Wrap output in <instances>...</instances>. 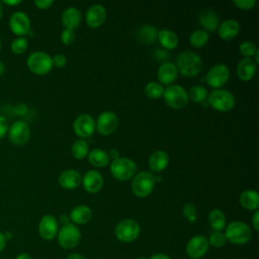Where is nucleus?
Instances as JSON below:
<instances>
[{
    "label": "nucleus",
    "instance_id": "1",
    "mask_svg": "<svg viewBox=\"0 0 259 259\" xmlns=\"http://www.w3.org/2000/svg\"><path fill=\"white\" fill-rule=\"evenodd\" d=\"M175 66L177 71L183 76L193 77L200 73L202 69V61L196 53L184 51L178 55Z\"/></svg>",
    "mask_w": 259,
    "mask_h": 259
},
{
    "label": "nucleus",
    "instance_id": "2",
    "mask_svg": "<svg viewBox=\"0 0 259 259\" xmlns=\"http://www.w3.org/2000/svg\"><path fill=\"white\" fill-rule=\"evenodd\" d=\"M225 236L227 241L234 245L247 244L252 238L251 228L244 222L234 221L225 228Z\"/></svg>",
    "mask_w": 259,
    "mask_h": 259
},
{
    "label": "nucleus",
    "instance_id": "3",
    "mask_svg": "<svg viewBox=\"0 0 259 259\" xmlns=\"http://www.w3.org/2000/svg\"><path fill=\"white\" fill-rule=\"evenodd\" d=\"M110 172L115 179L119 181H126L135 176L137 172V165L130 158L119 157L110 163Z\"/></svg>",
    "mask_w": 259,
    "mask_h": 259
},
{
    "label": "nucleus",
    "instance_id": "4",
    "mask_svg": "<svg viewBox=\"0 0 259 259\" xmlns=\"http://www.w3.org/2000/svg\"><path fill=\"white\" fill-rule=\"evenodd\" d=\"M141 233L139 223L133 219H124L120 221L114 230L115 237L118 241L123 243H131L136 241Z\"/></svg>",
    "mask_w": 259,
    "mask_h": 259
},
{
    "label": "nucleus",
    "instance_id": "5",
    "mask_svg": "<svg viewBox=\"0 0 259 259\" xmlns=\"http://www.w3.org/2000/svg\"><path fill=\"white\" fill-rule=\"evenodd\" d=\"M208 103L209 105L218 110V111H229L231 110L236 103L235 96L232 92L226 89H214L212 90L208 96Z\"/></svg>",
    "mask_w": 259,
    "mask_h": 259
},
{
    "label": "nucleus",
    "instance_id": "6",
    "mask_svg": "<svg viewBox=\"0 0 259 259\" xmlns=\"http://www.w3.org/2000/svg\"><path fill=\"white\" fill-rule=\"evenodd\" d=\"M155 178L151 172L142 171L136 174L132 182V190L138 197H146L152 193L155 187Z\"/></svg>",
    "mask_w": 259,
    "mask_h": 259
},
{
    "label": "nucleus",
    "instance_id": "7",
    "mask_svg": "<svg viewBox=\"0 0 259 259\" xmlns=\"http://www.w3.org/2000/svg\"><path fill=\"white\" fill-rule=\"evenodd\" d=\"M163 98L165 103L174 109L183 108L189 99L187 91L180 85H169L164 88Z\"/></svg>",
    "mask_w": 259,
    "mask_h": 259
},
{
    "label": "nucleus",
    "instance_id": "8",
    "mask_svg": "<svg viewBox=\"0 0 259 259\" xmlns=\"http://www.w3.org/2000/svg\"><path fill=\"white\" fill-rule=\"evenodd\" d=\"M26 65L33 74L46 75L53 68L52 57L45 52H33L28 56Z\"/></svg>",
    "mask_w": 259,
    "mask_h": 259
},
{
    "label": "nucleus",
    "instance_id": "9",
    "mask_svg": "<svg viewBox=\"0 0 259 259\" xmlns=\"http://www.w3.org/2000/svg\"><path fill=\"white\" fill-rule=\"evenodd\" d=\"M57 239L59 245L62 248L73 249L79 244L81 240V232L76 225L69 223L59 229Z\"/></svg>",
    "mask_w": 259,
    "mask_h": 259
},
{
    "label": "nucleus",
    "instance_id": "10",
    "mask_svg": "<svg viewBox=\"0 0 259 259\" xmlns=\"http://www.w3.org/2000/svg\"><path fill=\"white\" fill-rule=\"evenodd\" d=\"M118 126V117L117 115L110 110H105L101 112L97 120L95 121V130L103 136H108L113 134Z\"/></svg>",
    "mask_w": 259,
    "mask_h": 259
},
{
    "label": "nucleus",
    "instance_id": "11",
    "mask_svg": "<svg viewBox=\"0 0 259 259\" xmlns=\"http://www.w3.org/2000/svg\"><path fill=\"white\" fill-rule=\"evenodd\" d=\"M9 141L16 145L22 146L29 141L30 130L24 120H16L8 127Z\"/></svg>",
    "mask_w": 259,
    "mask_h": 259
},
{
    "label": "nucleus",
    "instance_id": "12",
    "mask_svg": "<svg viewBox=\"0 0 259 259\" xmlns=\"http://www.w3.org/2000/svg\"><path fill=\"white\" fill-rule=\"evenodd\" d=\"M230 78V70L225 64H217L212 66L206 73L205 79L207 84L215 89L224 86Z\"/></svg>",
    "mask_w": 259,
    "mask_h": 259
},
{
    "label": "nucleus",
    "instance_id": "13",
    "mask_svg": "<svg viewBox=\"0 0 259 259\" xmlns=\"http://www.w3.org/2000/svg\"><path fill=\"white\" fill-rule=\"evenodd\" d=\"M9 27L10 30L18 36H23L31 32L30 19L27 14L22 11L12 13L9 18Z\"/></svg>",
    "mask_w": 259,
    "mask_h": 259
},
{
    "label": "nucleus",
    "instance_id": "14",
    "mask_svg": "<svg viewBox=\"0 0 259 259\" xmlns=\"http://www.w3.org/2000/svg\"><path fill=\"white\" fill-rule=\"evenodd\" d=\"M209 245L207 238L202 235H196L189 239L186 244L185 251L189 258L191 259H199L203 257L208 251Z\"/></svg>",
    "mask_w": 259,
    "mask_h": 259
},
{
    "label": "nucleus",
    "instance_id": "15",
    "mask_svg": "<svg viewBox=\"0 0 259 259\" xmlns=\"http://www.w3.org/2000/svg\"><path fill=\"white\" fill-rule=\"evenodd\" d=\"M73 128L78 137L82 139L89 138L95 131V120L91 115L82 113L76 117L73 123Z\"/></svg>",
    "mask_w": 259,
    "mask_h": 259
},
{
    "label": "nucleus",
    "instance_id": "16",
    "mask_svg": "<svg viewBox=\"0 0 259 259\" xmlns=\"http://www.w3.org/2000/svg\"><path fill=\"white\" fill-rule=\"evenodd\" d=\"M59 232V223L52 214H45L38 223V234L46 240L51 241L55 239Z\"/></svg>",
    "mask_w": 259,
    "mask_h": 259
},
{
    "label": "nucleus",
    "instance_id": "17",
    "mask_svg": "<svg viewBox=\"0 0 259 259\" xmlns=\"http://www.w3.org/2000/svg\"><path fill=\"white\" fill-rule=\"evenodd\" d=\"M85 19L89 27L97 28L104 23L106 19V10L101 4H93L87 9Z\"/></svg>",
    "mask_w": 259,
    "mask_h": 259
},
{
    "label": "nucleus",
    "instance_id": "18",
    "mask_svg": "<svg viewBox=\"0 0 259 259\" xmlns=\"http://www.w3.org/2000/svg\"><path fill=\"white\" fill-rule=\"evenodd\" d=\"M82 184L87 192L96 193L103 186V177L97 170H89L82 177Z\"/></svg>",
    "mask_w": 259,
    "mask_h": 259
},
{
    "label": "nucleus",
    "instance_id": "19",
    "mask_svg": "<svg viewBox=\"0 0 259 259\" xmlns=\"http://www.w3.org/2000/svg\"><path fill=\"white\" fill-rule=\"evenodd\" d=\"M59 183L65 189H76L82 183V176L75 169H67L60 174Z\"/></svg>",
    "mask_w": 259,
    "mask_h": 259
},
{
    "label": "nucleus",
    "instance_id": "20",
    "mask_svg": "<svg viewBox=\"0 0 259 259\" xmlns=\"http://www.w3.org/2000/svg\"><path fill=\"white\" fill-rule=\"evenodd\" d=\"M256 63L251 58H243L237 65V75L242 81H250L255 76Z\"/></svg>",
    "mask_w": 259,
    "mask_h": 259
},
{
    "label": "nucleus",
    "instance_id": "21",
    "mask_svg": "<svg viewBox=\"0 0 259 259\" xmlns=\"http://www.w3.org/2000/svg\"><path fill=\"white\" fill-rule=\"evenodd\" d=\"M178 75V71L176 66L173 63L170 62H165L163 63L157 72V77L159 81L161 82L160 84H165V85H170L173 83Z\"/></svg>",
    "mask_w": 259,
    "mask_h": 259
},
{
    "label": "nucleus",
    "instance_id": "22",
    "mask_svg": "<svg viewBox=\"0 0 259 259\" xmlns=\"http://www.w3.org/2000/svg\"><path fill=\"white\" fill-rule=\"evenodd\" d=\"M198 21L205 31H214L220 25V18L215 11L211 9H204L198 15Z\"/></svg>",
    "mask_w": 259,
    "mask_h": 259
},
{
    "label": "nucleus",
    "instance_id": "23",
    "mask_svg": "<svg viewBox=\"0 0 259 259\" xmlns=\"http://www.w3.org/2000/svg\"><path fill=\"white\" fill-rule=\"evenodd\" d=\"M169 164V156L163 150L153 152L149 158V168L153 172L159 173L167 168Z\"/></svg>",
    "mask_w": 259,
    "mask_h": 259
},
{
    "label": "nucleus",
    "instance_id": "24",
    "mask_svg": "<svg viewBox=\"0 0 259 259\" xmlns=\"http://www.w3.org/2000/svg\"><path fill=\"white\" fill-rule=\"evenodd\" d=\"M219 35L225 40H231L238 35L240 31V23L236 19H227L218 27Z\"/></svg>",
    "mask_w": 259,
    "mask_h": 259
},
{
    "label": "nucleus",
    "instance_id": "25",
    "mask_svg": "<svg viewBox=\"0 0 259 259\" xmlns=\"http://www.w3.org/2000/svg\"><path fill=\"white\" fill-rule=\"evenodd\" d=\"M81 12L76 7H68L62 13V23L65 28L74 30L81 23Z\"/></svg>",
    "mask_w": 259,
    "mask_h": 259
},
{
    "label": "nucleus",
    "instance_id": "26",
    "mask_svg": "<svg viewBox=\"0 0 259 259\" xmlns=\"http://www.w3.org/2000/svg\"><path fill=\"white\" fill-rule=\"evenodd\" d=\"M69 218L74 225H85L91 220L92 210L87 205H77L71 210Z\"/></svg>",
    "mask_w": 259,
    "mask_h": 259
},
{
    "label": "nucleus",
    "instance_id": "27",
    "mask_svg": "<svg viewBox=\"0 0 259 259\" xmlns=\"http://www.w3.org/2000/svg\"><path fill=\"white\" fill-rule=\"evenodd\" d=\"M240 204L248 210H257L259 206V195L256 190L247 189L240 195Z\"/></svg>",
    "mask_w": 259,
    "mask_h": 259
},
{
    "label": "nucleus",
    "instance_id": "28",
    "mask_svg": "<svg viewBox=\"0 0 259 259\" xmlns=\"http://www.w3.org/2000/svg\"><path fill=\"white\" fill-rule=\"evenodd\" d=\"M158 29L151 25V24H145L143 25L137 32V36L140 42L144 45H151L156 41L158 37Z\"/></svg>",
    "mask_w": 259,
    "mask_h": 259
},
{
    "label": "nucleus",
    "instance_id": "29",
    "mask_svg": "<svg viewBox=\"0 0 259 259\" xmlns=\"http://www.w3.org/2000/svg\"><path fill=\"white\" fill-rule=\"evenodd\" d=\"M158 40L166 50H174L178 45L177 34L170 29H162L158 31Z\"/></svg>",
    "mask_w": 259,
    "mask_h": 259
},
{
    "label": "nucleus",
    "instance_id": "30",
    "mask_svg": "<svg viewBox=\"0 0 259 259\" xmlns=\"http://www.w3.org/2000/svg\"><path fill=\"white\" fill-rule=\"evenodd\" d=\"M87 156L89 163L97 168L105 167L109 163L108 154L102 149H93L88 153Z\"/></svg>",
    "mask_w": 259,
    "mask_h": 259
},
{
    "label": "nucleus",
    "instance_id": "31",
    "mask_svg": "<svg viewBox=\"0 0 259 259\" xmlns=\"http://www.w3.org/2000/svg\"><path fill=\"white\" fill-rule=\"evenodd\" d=\"M208 223L213 231L222 232L226 228V225H227L226 215L221 209L213 208L208 213Z\"/></svg>",
    "mask_w": 259,
    "mask_h": 259
},
{
    "label": "nucleus",
    "instance_id": "32",
    "mask_svg": "<svg viewBox=\"0 0 259 259\" xmlns=\"http://www.w3.org/2000/svg\"><path fill=\"white\" fill-rule=\"evenodd\" d=\"M208 38H209V34L207 31L202 29H196L191 32L189 36V42L194 48H201L206 45V42L208 41Z\"/></svg>",
    "mask_w": 259,
    "mask_h": 259
},
{
    "label": "nucleus",
    "instance_id": "33",
    "mask_svg": "<svg viewBox=\"0 0 259 259\" xmlns=\"http://www.w3.org/2000/svg\"><path fill=\"white\" fill-rule=\"evenodd\" d=\"M71 153L75 159H78V160L84 159L89 153L88 143L83 139L76 141L71 148Z\"/></svg>",
    "mask_w": 259,
    "mask_h": 259
},
{
    "label": "nucleus",
    "instance_id": "34",
    "mask_svg": "<svg viewBox=\"0 0 259 259\" xmlns=\"http://www.w3.org/2000/svg\"><path fill=\"white\" fill-rule=\"evenodd\" d=\"M163 92H164V88L163 86L158 83V82H149L146 86H145V93L149 98H153V99H158L161 96H163Z\"/></svg>",
    "mask_w": 259,
    "mask_h": 259
},
{
    "label": "nucleus",
    "instance_id": "35",
    "mask_svg": "<svg viewBox=\"0 0 259 259\" xmlns=\"http://www.w3.org/2000/svg\"><path fill=\"white\" fill-rule=\"evenodd\" d=\"M208 96V92L207 90L200 86V85H195L192 86L189 89V94H188V98H190L193 102H202L204 99H206Z\"/></svg>",
    "mask_w": 259,
    "mask_h": 259
},
{
    "label": "nucleus",
    "instance_id": "36",
    "mask_svg": "<svg viewBox=\"0 0 259 259\" xmlns=\"http://www.w3.org/2000/svg\"><path fill=\"white\" fill-rule=\"evenodd\" d=\"M28 47V41L24 36H18L14 38L10 45V50L15 55L23 54Z\"/></svg>",
    "mask_w": 259,
    "mask_h": 259
},
{
    "label": "nucleus",
    "instance_id": "37",
    "mask_svg": "<svg viewBox=\"0 0 259 259\" xmlns=\"http://www.w3.org/2000/svg\"><path fill=\"white\" fill-rule=\"evenodd\" d=\"M207 241H208L209 246H211L213 248H222L226 244L227 239H226V236L223 232L213 231L209 235V238L207 239Z\"/></svg>",
    "mask_w": 259,
    "mask_h": 259
},
{
    "label": "nucleus",
    "instance_id": "38",
    "mask_svg": "<svg viewBox=\"0 0 259 259\" xmlns=\"http://www.w3.org/2000/svg\"><path fill=\"white\" fill-rule=\"evenodd\" d=\"M256 50H257L256 45L251 40H244L239 46V51H240L241 55L246 58H250V57L254 56Z\"/></svg>",
    "mask_w": 259,
    "mask_h": 259
},
{
    "label": "nucleus",
    "instance_id": "39",
    "mask_svg": "<svg viewBox=\"0 0 259 259\" xmlns=\"http://www.w3.org/2000/svg\"><path fill=\"white\" fill-rule=\"evenodd\" d=\"M182 213H183V217L189 222V223H194L196 222L197 220V210H196V207L190 203V202H187L183 205V208H182Z\"/></svg>",
    "mask_w": 259,
    "mask_h": 259
},
{
    "label": "nucleus",
    "instance_id": "40",
    "mask_svg": "<svg viewBox=\"0 0 259 259\" xmlns=\"http://www.w3.org/2000/svg\"><path fill=\"white\" fill-rule=\"evenodd\" d=\"M74 39H75V32H74V30L65 28V29L62 31L61 40H62V42H63L64 45L69 46V45L73 44Z\"/></svg>",
    "mask_w": 259,
    "mask_h": 259
},
{
    "label": "nucleus",
    "instance_id": "41",
    "mask_svg": "<svg viewBox=\"0 0 259 259\" xmlns=\"http://www.w3.org/2000/svg\"><path fill=\"white\" fill-rule=\"evenodd\" d=\"M233 3L240 9L250 10L256 5V0H234Z\"/></svg>",
    "mask_w": 259,
    "mask_h": 259
},
{
    "label": "nucleus",
    "instance_id": "42",
    "mask_svg": "<svg viewBox=\"0 0 259 259\" xmlns=\"http://www.w3.org/2000/svg\"><path fill=\"white\" fill-rule=\"evenodd\" d=\"M52 62H53V67L56 68H63L65 67V65L67 64V59L65 57V55L63 54H57L52 58Z\"/></svg>",
    "mask_w": 259,
    "mask_h": 259
},
{
    "label": "nucleus",
    "instance_id": "43",
    "mask_svg": "<svg viewBox=\"0 0 259 259\" xmlns=\"http://www.w3.org/2000/svg\"><path fill=\"white\" fill-rule=\"evenodd\" d=\"M8 121L4 115L0 114V140L4 138V136L8 132Z\"/></svg>",
    "mask_w": 259,
    "mask_h": 259
},
{
    "label": "nucleus",
    "instance_id": "44",
    "mask_svg": "<svg viewBox=\"0 0 259 259\" xmlns=\"http://www.w3.org/2000/svg\"><path fill=\"white\" fill-rule=\"evenodd\" d=\"M54 1L53 0H35L34 5L38 9H48L53 5Z\"/></svg>",
    "mask_w": 259,
    "mask_h": 259
},
{
    "label": "nucleus",
    "instance_id": "45",
    "mask_svg": "<svg viewBox=\"0 0 259 259\" xmlns=\"http://www.w3.org/2000/svg\"><path fill=\"white\" fill-rule=\"evenodd\" d=\"M154 56H155V58H156L158 61H166V60L169 58L168 53H167L165 50H162V49L156 50Z\"/></svg>",
    "mask_w": 259,
    "mask_h": 259
},
{
    "label": "nucleus",
    "instance_id": "46",
    "mask_svg": "<svg viewBox=\"0 0 259 259\" xmlns=\"http://www.w3.org/2000/svg\"><path fill=\"white\" fill-rule=\"evenodd\" d=\"M27 106L26 104L24 103H18L17 105H15L14 107V112L17 114V115H23L27 112Z\"/></svg>",
    "mask_w": 259,
    "mask_h": 259
},
{
    "label": "nucleus",
    "instance_id": "47",
    "mask_svg": "<svg viewBox=\"0 0 259 259\" xmlns=\"http://www.w3.org/2000/svg\"><path fill=\"white\" fill-rule=\"evenodd\" d=\"M252 226L256 232H259V210H255L252 215Z\"/></svg>",
    "mask_w": 259,
    "mask_h": 259
},
{
    "label": "nucleus",
    "instance_id": "48",
    "mask_svg": "<svg viewBox=\"0 0 259 259\" xmlns=\"http://www.w3.org/2000/svg\"><path fill=\"white\" fill-rule=\"evenodd\" d=\"M107 154H108L109 159H112V161L119 158V152H118V150H116V149H111V150L109 151V153H107Z\"/></svg>",
    "mask_w": 259,
    "mask_h": 259
},
{
    "label": "nucleus",
    "instance_id": "49",
    "mask_svg": "<svg viewBox=\"0 0 259 259\" xmlns=\"http://www.w3.org/2000/svg\"><path fill=\"white\" fill-rule=\"evenodd\" d=\"M6 243H7V240H6L5 236H4V233L0 232V252H2L5 249Z\"/></svg>",
    "mask_w": 259,
    "mask_h": 259
},
{
    "label": "nucleus",
    "instance_id": "50",
    "mask_svg": "<svg viewBox=\"0 0 259 259\" xmlns=\"http://www.w3.org/2000/svg\"><path fill=\"white\" fill-rule=\"evenodd\" d=\"M59 222L62 224V226L71 223L70 218H69V215H67V214H61L60 218H59Z\"/></svg>",
    "mask_w": 259,
    "mask_h": 259
},
{
    "label": "nucleus",
    "instance_id": "51",
    "mask_svg": "<svg viewBox=\"0 0 259 259\" xmlns=\"http://www.w3.org/2000/svg\"><path fill=\"white\" fill-rule=\"evenodd\" d=\"M149 259H171L168 255L166 254H163V253H157V254H154L152 255Z\"/></svg>",
    "mask_w": 259,
    "mask_h": 259
},
{
    "label": "nucleus",
    "instance_id": "52",
    "mask_svg": "<svg viewBox=\"0 0 259 259\" xmlns=\"http://www.w3.org/2000/svg\"><path fill=\"white\" fill-rule=\"evenodd\" d=\"M3 3L9 6H16L21 3L20 0H3Z\"/></svg>",
    "mask_w": 259,
    "mask_h": 259
},
{
    "label": "nucleus",
    "instance_id": "53",
    "mask_svg": "<svg viewBox=\"0 0 259 259\" xmlns=\"http://www.w3.org/2000/svg\"><path fill=\"white\" fill-rule=\"evenodd\" d=\"M66 259H86V257H84L83 255H81L79 253H72Z\"/></svg>",
    "mask_w": 259,
    "mask_h": 259
},
{
    "label": "nucleus",
    "instance_id": "54",
    "mask_svg": "<svg viewBox=\"0 0 259 259\" xmlns=\"http://www.w3.org/2000/svg\"><path fill=\"white\" fill-rule=\"evenodd\" d=\"M15 259H32V257L28 253H20L16 256Z\"/></svg>",
    "mask_w": 259,
    "mask_h": 259
},
{
    "label": "nucleus",
    "instance_id": "55",
    "mask_svg": "<svg viewBox=\"0 0 259 259\" xmlns=\"http://www.w3.org/2000/svg\"><path fill=\"white\" fill-rule=\"evenodd\" d=\"M254 58H255V63H256V65L259 63V50L257 49L256 50V52H255V54H254Z\"/></svg>",
    "mask_w": 259,
    "mask_h": 259
},
{
    "label": "nucleus",
    "instance_id": "56",
    "mask_svg": "<svg viewBox=\"0 0 259 259\" xmlns=\"http://www.w3.org/2000/svg\"><path fill=\"white\" fill-rule=\"evenodd\" d=\"M4 72H5V67H4L3 63L0 61V76H2L4 74Z\"/></svg>",
    "mask_w": 259,
    "mask_h": 259
},
{
    "label": "nucleus",
    "instance_id": "57",
    "mask_svg": "<svg viewBox=\"0 0 259 259\" xmlns=\"http://www.w3.org/2000/svg\"><path fill=\"white\" fill-rule=\"evenodd\" d=\"M4 236H5V238H6V240H10L11 238H12V233L11 232H5L4 233Z\"/></svg>",
    "mask_w": 259,
    "mask_h": 259
},
{
    "label": "nucleus",
    "instance_id": "58",
    "mask_svg": "<svg viewBox=\"0 0 259 259\" xmlns=\"http://www.w3.org/2000/svg\"><path fill=\"white\" fill-rule=\"evenodd\" d=\"M2 6H1V4H0V18H1V16H2Z\"/></svg>",
    "mask_w": 259,
    "mask_h": 259
},
{
    "label": "nucleus",
    "instance_id": "59",
    "mask_svg": "<svg viewBox=\"0 0 259 259\" xmlns=\"http://www.w3.org/2000/svg\"><path fill=\"white\" fill-rule=\"evenodd\" d=\"M137 259H147L146 257H139V258H137Z\"/></svg>",
    "mask_w": 259,
    "mask_h": 259
},
{
    "label": "nucleus",
    "instance_id": "60",
    "mask_svg": "<svg viewBox=\"0 0 259 259\" xmlns=\"http://www.w3.org/2000/svg\"><path fill=\"white\" fill-rule=\"evenodd\" d=\"M0 49H1V39H0Z\"/></svg>",
    "mask_w": 259,
    "mask_h": 259
},
{
    "label": "nucleus",
    "instance_id": "61",
    "mask_svg": "<svg viewBox=\"0 0 259 259\" xmlns=\"http://www.w3.org/2000/svg\"><path fill=\"white\" fill-rule=\"evenodd\" d=\"M189 259H191V258H189Z\"/></svg>",
    "mask_w": 259,
    "mask_h": 259
}]
</instances>
